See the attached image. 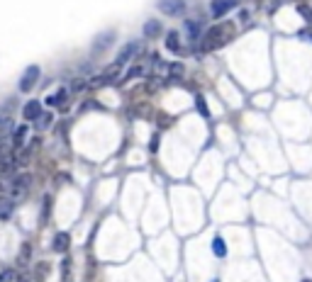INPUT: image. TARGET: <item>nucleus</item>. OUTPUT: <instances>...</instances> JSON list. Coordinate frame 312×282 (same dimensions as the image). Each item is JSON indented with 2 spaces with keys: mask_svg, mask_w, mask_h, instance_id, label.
<instances>
[{
  "mask_svg": "<svg viewBox=\"0 0 312 282\" xmlns=\"http://www.w3.org/2000/svg\"><path fill=\"white\" fill-rule=\"evenodd\" d=\"M237 34V24L234 22H220V24H212L207 32L202 34L200 39V51H215V49H222L234 39Z\"/></svg>",
  "mask_w": 312,
  "mask_h": 282,
  "instance_id": "obj_1",
  "label": "nucleus"
},
{
  "mask_svg": "<svg viewBox=\"0 0 312 282\" xmlns=\"http://www.w3.org/2000/svg\"><path fill=\"white\" fill-rule=\"evenodd\" d=\"M30 187H32V178H30V175H17L10 185V197L15 200V202H20V200L27 197Z\"/></svg>",
  "mask_w": 312,
  "mask_h": 282,
  "instance_id": "obj_2",
  "label": "nucleus"
},
{
  "mask_svg": "<svg viewBox=\"0 0 312 282\" xmlns=\"http://www.w3.org/2000/svg\"><path fill=\"white\" fill-rule=\"evenodd\" d=\"M39 76H42V68L37 64H32L30 68H24L22 78H20V93H30V90L39 83Z\"/></svg>",
  "mask_w": 312,
  "mask_h": 282,
  "instance_id": "obj_3",
  "label": "nucleus"
},
{
  "mask_svg": "<svg viewBox=\"0 0 312 282\" xmlns=\"http://www.w3.org/2000/svg\"><path fill=\"white\" fill-rule=\"evenodd\" d=\"M139 54V42H129V44H124L122 49H120V54H117V59H115V71H120V68H124V66L132 61L134 56Z\"/></svg>",
  "mask_w": 312,
  "mask_h": 282,
  "instance_id": "obj_4",
  "label": "nucleus"
},
{
  "mask_svg": "<svg viewBox=\"0 0 312 282\" xmlns=\"http://www.w3.org/2000/svg\"><path fill=\"white\" fill-rule=\"evenodd\" d=\"M156 8L168 15V17H176V15H183L186 12V0H159Z\"/></svg>",
  "mask_w": 312,
  "mask_h": 282,
  "instance_id": "obj_5",
  "label": "nucleus"
},
{
  "mask_svg": "<svg viewBox=\"0 0 312 282\" xmlns=\"http://www.w3.org/2000/svg\"><path fill=\"white\" fill-rule=\"evenodd\" d=\"M115 42V30H105L93 39V54H102L105 49H110V44Z\"/></svg>",
  "mask_w": 312,
  "mask_h": 282,
  "instance_id": "obj_6",
  "label": "nucleus"
},
{
  "mask_svg": "<svg viewBox=\"0 0 312 282\" xmlns=\"http://www.w3.org/2000/svg\"><path fill=\"white\" fill-rule=\"evenodd\" d=\"M39 115H42V102H39V100H30V102L22 107L24 122H37L39 120Z\"/></svg>",
  "mask_w": 312,
  "mask_h": 282,
  "instance_id": "obj_7",
  "label": "nucleus"
},
{
  "mask_svg": "<svg viewBox=\"0 0 312 282\" xmlns=\"http://www.w3.org/2000/svg\"><path fill=\"white\" fill-rule=\"evenodd\" d=\"M234 5H237V0H212V8H210L212 17H222V15H227Z\"/></svg>",
  "mask_w": 312,
  "mask_h": 282,
  "instance_id": "obj_8",
  "label": "nucleus"
},
{
  "mask_svg": "<svg viewBox=\"0 0 312 282\" xmlns=\"http://www.w3.org/2000/svg\"><path fill=\"white\" fill-rule=\"evenodd\" d=\"M68 246H71V236H68L66 231H59L54 236V243H51V248L56 250V253H66Z\"/></svg>",
  "mask_w": 312,
  "mask_h": 282,
  "instance_id": "obj_9",
  "label": "nucleus"
},
{
  "mask_svg": "<svg viewBox=\"0 0 312 282\" xmlns=\"http://www.w3.org/2000/svg\"><path fill=\"white\" fill-rule=\"evenodd\" d=\"M24 136H27V124H22V127H17V129L12 131V146L15 149H22L24 146Z\"/></svg>",
  "mask_w": 312,
  "mask_h": 282,
  "instance_id": "obj_10",
  "label": "nucleus"
},
{
  "mask_svg": "<svg viewBox=\"0 0 312 282\" xmlns=\"http://www.w3.org/2000/svg\"><path fill=\"white\" fill-rule=\"evenodd\" d=\"M161 34V22H156V20H149L144 24V37L146 39H156Z\"/></svg>",
  "mask_w": 312,
  "mask_h": 282,
  "instance_id": "obj_11",
  "label": "nucleus"
},
{
  "mask_svg": "<svg viewBox=\"0 0 312 282\" xmlns=\"http://www.w3.org/2000/svg\"><path fill=\"white\" fill-rule=\"evenodd\" d=\"M186 32H188V39H190V42H195V39H198V37H200V34H202L200 22L188 20V22H186Z\"/></svg>",
  "mask_w": 312,
  "mask_h": 282,
  "instance_id": "obj_12",
  "label": "nucleus"
},
{
  "mask_svg": "<svg viewBox=\"0 0 312 282\" xmlns=\"http://www.w3.org/2000/svg\"><path fill=\"white\" fill-rule=\"evenodd\" d=\"M166 49L168 51H176V54H180L183 49H180V37L176 32H168L166 34Z\"/></svg>",
  "mask_w": 312,
  "mask_h": 282,
  "instance_id": "obj_13",
  "label": "nucleus"
},
{
  "mask_svg": "<svg viewBox=\"0 0 312 282\" xmlns=\"http://www.w3.org/2000/svg\"><path fill=\"white\" fill-rule=\"evenodd\" d=\"M12 131H15V127H12V117H0V139H10Z\"/></svg>",
  "mask_w": 312,
  "mask_h": 282,
  "instance_id": "obj_14",
  "label": "nucleus"
},
{
  "mask_svg": "<svg viewBox=\"0 0 312 282\" xmlns=\"http://www.w3.org/2000/svg\"><path fill=\"white\" fill-rule=\"evenodd\" d=\"M68 98V90H59V93H54V95H49V98L44 100L49 107H56V105H64Z\"/></svg>",
  "mask_w": 312,
  "mask_h": 282,
  "instance_id": "obj_15",
  "label": "nucleus"
},
{
  "mask_svg": "<svg viewBox=\"0 0 312 282\" xmlns=\"http://www.w3.org/2000/svg\"><path fill=\"white\" fill-rule=\"evenodd\" d=\"M212 253H215L217 258H224V256H227V246H224L222 236H215V239H212Z\"/></svg>",
  "mask_w": 312,
  "mask_h": 282,
  "instance_id": "obj_16",
  "label": "nucleus"
},
{
  "mask_svg": "<svg viewBox=\"0 0 312 282\" xmlns=\"http://www.w3.org/2000/svg\"><path fill=\"white\" fill-rule=\"evenodd\" d=\"M51 122H54V115H51V112H42V115H39V120H37V129L39 131L49 129V127H51Z\"/></svg>",
  "mask_w": 312,
  "mask_h": 282,
  "instance_id": "obj_17",
  "label": "nucleus"
},
{
  "mask_svg": "<svg viewBox=\"0 0 312 282\" xmlns=\"http://www.w3.org/2000/svg\"><path fill=\"white\" fill-rule=\"evenodd\" d=\"M10 217H12V202L3 200L0 202V221H10Z\"/></svg>",
  "mask_w": 312,
  "mask_h": 282,
  "instance_id": "obj_18",
  "label": "nucleus"
},
{
  "mask_svg": "<svg viewBox=\"0 0 312 282\" xmlns=\"http://www.w3.org/2000/svg\"><path fill=\"white\" fill-rule=\"evenodd\" d=\"M0 282H22V280H20V272H17V270L5 268V270L0 272Z\"/></svg>",
  "mask_w": 312,
  "mask_h": 282,
  "instance_id": "obj_19",
  "label": "nucleus"
},
{
  "mask_svg": "<svg viewBox=\"0 0 312 282\" xmlns=\"http://www.w3.org/2000/svg\"><path fill=\"white\" fill-rule=\"evenodd\" d=\"M46 277H49V263H39V265L34 268V280L44 282Z\"/></svg>",
  "mask_w": 312,
  "mask_h": 282,
  "instance_id": "obj_20",
  "label": "nucleus"
},
{
  "mask_svg": "<svg viewBox=\"0 0 312 282\" xmlns=\"http://www.w3.org/2000/svg\"><path fill=\"white\" fill-rule=\"evenodd\" d=\"M30 256H32V246H30V243L24 241L22 246H20V253H17V261H20V263H27V261H30Z\"/></svg>",
  "mask_w": 312,
  "mask_h": 282,
  "instance_id": "obj_21",
  "label": "nucleus"
},
{
  "mask_svg": "<svg viewBox=\"0 0 312 282\" xmlns=\"http://www.w3.org/2000/svg\"><path fill=\"white\" fill-rule=\"evenodd\" d=\"M195 105H198V112H200L202 117H210V109H207V105H205V98H202V95L195 98Z\"/></svg>",
  "mask_w": 312,
  "mask_h": 282,
  "instance_id": "obj_22",
  "label": "nucleus"
},
{
  "mask_svg": "<svg viewBox=\"0 0 312 282\" xmlns=\"http://www.w3.org/2000/svg\"><path fill=\"white\" fill-rule=\"evenodd\" d=\"M144 73V68L142 66H132L129 71H127V76H124V80H129V78H137V76H142Z\"/></svg>",
  "mask_w": 312,
  "mask_h": 282,
  "instance_id": "obj_23",
  "label": "nucleus"
},
{
  "mask_svg": "<svg viewBox=\"0 0 312 282\" xmlns=\"http://www.w3.org/2000/svg\"><path fill=\"white\" fill-rule=\"evenodd\" d=\"M61 270H64V282H71V261H64V265H61Z\"/></svg>",
  "mask_w": 312,
  "mask_h": 282,
  "instance_id": "obj_24",
  "label": "nucleus"
},
{
  "mask_svg": "<svg viewBox=\"0 0 312 282\" xmlns=\"http://www.w3.org/2000/svg\"><path fill=\"white\" fill-rule=\"evenodd\" d=\"M83 88H86V80L76 78V80H73V86H71V90H73V93H78V90H83Z\"/></svg>",
  "mask_w": 312,
  "mask_h": 282,
  "instance_id": "obj_25",
  "label": "nucleus"
},
{
  "mask_svg": "<svg viewBox=\"0 0 312 282\" xmlns=\"http://www.w3.org/2000/svg\"><path fill=\"white\" fill-rule=\"evenodd\" d=\"M149 151H159V134L151 136V144H149Z\"/></svg>",
  "mask_w": 312,
  "mask_h": 282,
  "instance_id": "obj_26",
  "label": "nucleus"
},
{
  "mask_svg": "<svg viewBox=\"0 0 312 282\" xmlns=\"http://www.w3.org/2000/svg\"><path fill=\"white\" fill-rule=\"evenodd\" d=\"M171 73H173V76H183V66L173 64V66H171Z\"/></svg>",
  "mask_w": 312,
  "mask_h": 282,
  "instance_id": "obj_27",
  "label": "nucleus"
},
{
  "mask_svg": "<svg viewBox=\"0 0 312 282\" xmlns=\"http://www.w3.org/2000/svg\"><path fill=\"white\" fill-rule=\"evenodd\" d=\"M305 282H312V280H305Z\"/></svg>",
  "mask_w": 312,
  "mask_h": 282,
  "instance_id": "obj_28",
  "label": "nucleus"
},
{
  "mask_svg": "<svg viewBox=\"0 0 312 282\" xmlns=\"http://www.w3.org/2000/svg\"><path fill=\"white\" fill-rule=\"evenodd\" d=\"M0 190H3V185H0Z\"/></svg>",
  "mask_w": 312,
  "mask_h": 282,
  "instance_id": "obj_29",
  "label": "nucleus"
}]
</instances>
